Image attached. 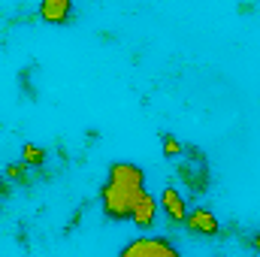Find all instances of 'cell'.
<instances>
[{"label": "cell", "mask_w": 260, "mask_h": 257, "mask_svg": "<svg viewBox=\"0 0 260 257\" xmlns=\"http://www.w3.org/2000/svg\"><path fill=\"white\" fill-rule=\"evenodd\" d=\"M145 194V173L142 167L130 164V160H118L109 167V176L100 188V206L103 215L109 221H130L133 206L142 200Z\"/></svg>", "instance_id": "6da1fadb"}, {"label": "cell", "mask_w": 260, "mask_h": 257, "mask_svg": "<svg viewBox=\"0 0 260 257\" xmlns=\"http://www.w3.org/2000/svg\"><path fill=\"white\" fill-rule=\"evenodd\" d=\"M176 176H179V182L191 194H206V188H209V164H206V154L200 148H188L185 157L179 160Z\"/></svg>", "instance_id": "7a4b0ae2"}, {"label": "cell", "mask_w": 260, "mask_h": 257, "mask_svg": "<svg viewBox=\"0 0 260 257\" xmlns=\"http://www.w3.org/2000/svg\"><path fill=\"white\" fill-rule=\"evenodd\" d=\"M118 257H182L173 239L167 236H136L118 251Z\"/></svg>", "instance_id": "3957f363"}, {"label": "cell", "mask_w": 260, "mask_h": 257, "mask_svg": "<svg viewBox=\"0 0 260 257\" xmlns=\"http://www.w3.org/2000/svg\"><path fill=\"white\" fill-rule=\"evenodd\" d=\"M157 206H160V212L173 221V224H185V218H188V200H185V194L179 191V188H164L160 191V200H157Z\"/></svg>", "instance_id": "277c9868"}, {"label": "cell", "mask_w": 260, "mask_h": 257, "mask_svg": "<svg viewBox=\"0 0 260 257\" xmlns=\"http://www.w3.org/2000/svg\"><path fill=\"white\" fill-rule=\"evenodd\" d=\"M185 227H188L191 233H197V236H218V233H221V221H218L215 212L206 209V206H197V209L188 212Z\"/></svg>", "instance_id": "5b68a950"}, {"label": "cell", "mask_w": 260, "mask_h": 257, "mask_svg": "<svg viewBox=\"0 0 260 257\" xmlns=\"http://www.w3.org/2000/svg\"><path fill=\"white\" fill-rule=\"evenodd\" d=\"M157 212H160L157 200L145 191V194H142V200L133 206V212H130V221H133L139 230H151V227H154V221H157Z\"/></svg>", "instance_id": "8992f818"}, {"label": "cell", "mask_w": 260, "mask_h": 257, "mask_svg": "<svg viewBox=\"0 0 260 257\" xmlns=\"http://www.w3.org/2000/svg\"><path fill=\"white\" fill-rule=\"evenodd\" d=\"M40 18L49 24H67L73 18V3L70 0H46L40 6Z\"/></svg>", "instance_id": "52a82bcc"}, {"label": "cell", "mask_w": 260, "mask_h": 257, "mask_svg": "<svg viewBox=\"0 0 260 257\" xmlns=\"http://www.w3.org/2000/svg\"><path fill=\"white\" fill-rule=\"evenodd\" d=\"M21 164L27 170H43L46 167V148L37 145V142H24L21 145Z\"/></svg>", "instance_id": "ba28073f"}, {"label": "cell", "mask_w": 260, "mask_h": 257, "mask_svg": "<svg viewBox=\"0 0 260 257\" xmlns=\"http://www.w3.org/2000/svg\"><path fill=\"white\" fill-rule=\"evenodd\" d=\"M160 142H164V157H170V160H182L185 151H188V145H185L176 133H164Z\"/></svg>", "instance_id": "9c48e42d"}, {"label": "cell", "mask_w": 260, "mask_h": 257, "mask_svg": "<svg viewBox=\"0 0 260 257\" xmlns=\"http://www.w3.org/2000/svg\"><path fill=\"white\" fill-rule=\"evenodd\" d=\"M27 173H30V170H27L21 160H12V164H6V167H3V176H6L9 182H18V185H24V182H27Z\"/></svg>", "instance_id": "30bf717a"}, {"label": "cell", "mask_w": 260, "mask_h": 257, "mask_svg": "<svg viewBox=\"0 0 260 257\" xmlns=\"http://www.w3.org/2000/svg\"><path fill=\"white\" fill-rule=\"evenodd\" d=\"M251 245H254V251H257V254H260V227H257V233L251 236Z\"/></svg>", "instance_id": "8fae6325"}, {"label": "cell", "mask_w": 260, "mask_h": 257, "mask_svg": "<svg viewBox=\"0 0 260 257\" xmlns=\"http://www.w3.org/2000/svg\"><path fill=\"white\" fill-rule=\"evenodd\" d=\"M3 179H6V176H3V167H0V197L6 194V182H3Z\"/></svg>", "instance_id": "7c38bea8"}]
</instances>
